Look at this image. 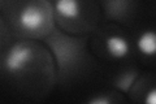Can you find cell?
I'll list each match as a JSON object with an SVG mask.
<instances>
[{
    "instance_id": "1",
    "label": "cell",
    "mask_w": 156,
    "mask_h": 104,
    "mask_svg": "<svg viewBox=\"0 0 156 104\" xmlns=\"http://www.w3.org/2000/svg\"><path fill=\"white\" fill-rule=\"evenodd\" d=\"M31 59V49L29 48L26 44H14V46L9 49L5 57V69L8 72H21L26 68Z\"/></svg>"
},
{
    "instance_id": "2",
    "label": "cell",
    "mask_w": 156,
    "mask_h": 104,
    "mask_svg": "<svg viewBox=\"0 0 156 104\" xmlns=\"http://www.w3.org/2000/svg\"><path fill=\"white\" fill-rule=\"evenodd\" d=\"M43 13L37 7H27L20 13V25L25 30H37L43 23Z\"/></svg>"
},
{
    "instance_id": "3",
    "label": "cell",
    "mask_w": 156,
    "mask_h": 104,
    "mask_svg": "<svg viewBox=\"0 0 156 104\" xmlns=\"http://www.w3.org/2000/svg\"><path fill=\"white\" fill-rule=\"evenodd\" d=\"M105 48L108 53L115 59H122L129 53V42L121 35H111L105 39Z\"/></svg>"
},
{
    "instance_id": "4",
    "label": "cell",
    "mask_w": 156,
    "mask_h": 104,
    "mask_svg": "<svg viewBox=\"0 0 156 104\" xmlns=\"http://www.w3.org/2000/svg\"><path fill=\"white\" fill-rule=\"evenodd\" d=\"M136 48L142 55L147 57L156 56V31L146 30L140 33L136 39Z\"/></svg>"
},
{
    "instance_id": "5",
    "label": "cell",
    "mask_w": 156,
    "mask_h": 104,
    "mask_svg": "<svg viewBox=\"0 0 156 104\" xmlns=\"http://www.w3.org/2000/svg\"><path fill=\"white\" fill-rule=\"evenodd\" d=\"M55 11L60 17L76 18L81 12V5L78 0H56Z\"/></svg>"
},
{
    "instance_id": "6",
    "label": "cell",
    "mask_w": 156,
    "mask_h": 104,
    "mask_svg": "<svg viewBox=\"0 0 156 104\" xmlns=\"http://www.w3.org/2000/svg\"><path fill=\"white\" fill-rule=\"evenodd\" d=\"M144 102L148 104H156V86L150 88L144 96Z\"/></svg>"
},
{
    "instance_id": "7",
    "label": "cell",
    "mask_w": 156,
    "mask_h": 104,
    "mask_svg": "<svg viewBox=\"0 0 156 104\" xmlns=\"http://www.w3.org/2000/svg\"><path fill=\"white\" fill-rule=\"evenodd\" d=\"M111 100H108L107 98H103V96H99V98H92L89 100L90 104H107V103H109Z\"/></svg>"
}]
</instances>
